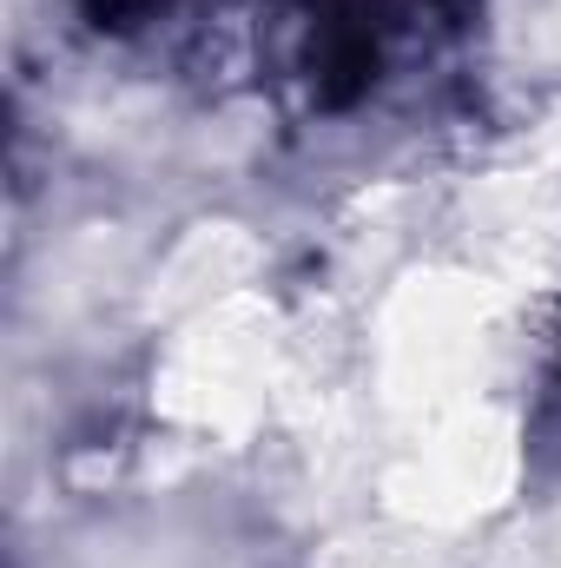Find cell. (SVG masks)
<instances>
[{"label":"cell","mask_w":561,"mask_h":568,"mask_svg":"<svg viewBox=\"0 0 561 568\" xmlns=\"http://www.w3.org/2000/svg\"><path fill=\"white\" fill-rule=\"evenodd\" d=\"M404 27L397 0H297L272 27V67L310 113H350L384 80Z\"/></svg>","instance_id":"obj_1"},{"label":"cell","mask_w":561,"mask_h":568,"mask_svg":"<svg viewBox=\"0 0 561 568\" xmlns=\"http://www.w3.org/2000/svg\"><path fill=\"white\" fill-rule=\"evenodd\" d=\"M536 377H542V410H555L561 417V304H555V317H549V337H542V364H536Z\"/></svg>","instance_id":"obj_2"}]
</instances>
